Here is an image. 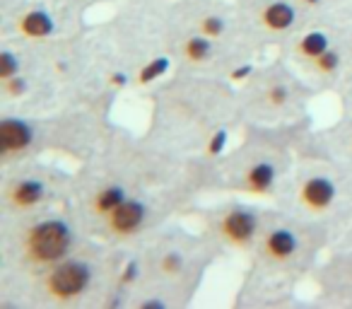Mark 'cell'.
<instances>
[{
  "mask_svg": "<svg viewBox=\"0 0 352 309\" xmlns=\"http://www.w3.org/2000/svg\"><path fill=\"white\" fill-rule=\"evenodd\" d=\"M3 169H6L0 184L3 217H22L73 203L75 177H70L63 169L39 162L36 158Z\"/></svg>",
  "mask_w": 352,
  "mask_h": 309,
  "instance_id": "obj_9",
  "label": "cell"
},
{
  "mask_svg": "<svg viewBox=\"0 0 352 309\" xmlns=\"http://www.w3.org/2000/svg\"><path fill=\"white\" fill-rule=\"evenodd\" d=\"M123 246H113L97 237H89L75 254L34 275L3 283V292L12 288L17 292V302L32 307H87L99 304L113 288L118 261L123 256ZM12 295V292H10Z\"/></svg>",
  "mask_w": 352,
  "mask_h": 309,
  "instance_id": "obj_3",
  "label": "cell"
},
{
  "mask_svg": "<svg viewBox=\"0 0 352 309\" xmlns=\"http://www.w3.org/2000/svg\"><path fill=\"white\" fill-rule=\"evenodd\" d=\"M135 246L145 261V280L131 304L157 309L188 304L215 251L206 235L193 237L182 227H160Z\"/></svg>",
  "mask_w": 352,
  "mask_h": 309,
  "instance_id": "obj_4",
  "label": "cell"
},
{
  "mask_svg": "<svg viewBox=\"0 0 352 309\" xmlns=\"http://www.w3.org/2000/svg\"><path fill=\"white\" fill-rule=\"evenodd\" d=\"M314 92L318 89L285 56L273 63L258 65V70L239 87L241 126L302 123Z\"/></svg>",
  "mask_w": 352,
  "mask_h": 309,
  "instance_id": "obj_7",
  "label": "cell"
},
{
  "mask_svg": "<svg viewBox=\"0 0 352 309\" xmlns=\"http://www.w3.org/2000/svg\"><path fill=\"white\" fill-rule=\"evenodd\" d=\"M89 237L73 203L22 217H3V283L68 259Z\"/></svg>",
  "mask_w": 352,
  "mask_h": 309,
  "instance_id": "obj_5",
  "label": "cell"
},
{
  "mask_svg": "<svg viewBox=\"0 0 352 309\" xmlns=\"http://www.w3.org/2000/svg\"><path fill=\"white\" fill-rule=\"evenodd\" d=\"M6 30L12 32V39L30 46H49L56 44L63 36V20L56 15V10L46 3H32L20 0L12 17L6 20Z\"/></svg>",
  "mask_w": 352,
  "mask_h": 309,
  "instance_id": "obj_13",
  "label": "cell"
},
{
  "mask_svg": "<svg viewBox=\"0 0 352 309\" xmlns=\"http://www.w3.org/2000/svg\"><path fill=\"white\" fill-rule=\"evenodd\" d=\"M307 140V138H304ZM280 211L331 227L352 215V169L323 158L302 142L297 164L278 198Z\"/></svg>",
  "mask_w": 352,
  "mask_h": 309,
  "instance_id": "obj_6",
  "label": "cell"
},
{
  "mask_svg": "<svg viewBox=\"0 0 352 309\" xmlns=\"http://www.w3.org/2000/svg\"><path fill=\"white\" fill-rule=\"evenodd\" d=\"M239 39L251 51L261 46H285L307 27V17L294 0H232Z\"/></svg>",
  "mask_w": 352,
  "mask_h": 309,
  "instance_id": "obj_10",
  "label": "cell"
},
{
  "mask_svg": "<svg viewBox=\"0 0 352 309\" xmlns=\"http://www.w3.org/2000/svg\"><path fill=\"white\" fill-rule=\"evenodd\" d=\"M49 150L46 121L32 114L6 111L0 118V164H10L34 160L39 152Z\"/></svg>",
  "mask_w": 352,
  "mask_h": 309,
  "instance_id": "obj_12",
  "label": "cell"
},
{
  "mask_svg": "<svg viewBox=\"0 0 352 309\" xmlns=\"http://www.w3.org/2000/svg\"><path fill=\"white\" fill-rule=\"evenodd\" d=\"M336 92L340 94V99H342V107H345L347 111L352 114V65H350V68H347V73L342 75V80H340V83H338Z\"/></svg>",
  "mask_w": 352,
  "mask_h": 309,
  "instance_id": "obj_15",
  "label": "cell"
},
{
  "mask_svg": "<svg viewBox=\"0 0 352 309\" xmlns=\"http://www.w3.org/2000/svg\"><path fill=\"white\" fill-rule=\"evenodd\" d=\"M304 138V121L292 126L244 123L241 142L217 162L220 189L256 201H278L297 164Z\"/></svg>",
  "mask_w": 352,
  "mask_h": 309,
  "instance_id": "obj_2",
  "label": "cell"
},
{
  "mask_svg": "<svg viewBox=\"0 0 352 309\" xmlns=\"http://www.w3.org/2000/svg\"><path fill=\"white\" fill-rule=\"evenodd\" d=\"M328 232L331 227L321 222L275 208L258 244L251 251L256 270L270 275L273 280L294 283L314 268L318 254L328 244Z\"/></svg>",
  "mask_w": 352,
  "mask_h": 309,
  "instance_id": "obj_8",
  "label": "cell"
},
{
  "mask_svg": "<svg viewBox=\"0 0 352 309\" xmlns=\"http://www.w3.org/2000/svg\"><path fill=\"white\" fill-rule=\"evenodd\" d=\"M270 213L256 203L222 201L203 213V235L215 251L251 254L270 220Z\"/></svg>",
  "mask_w": 352,
  "mask_h": 309,
  "instance_id": "obj_11",
  "label": "cell"
},
{
  "mask_svg": "<svg viewBox=\"0 0 352 309\" xmlns=\"http://www.w3.org/2000/svg\"><path fill=\"white\" fill-rule=\"evenodd\" d=\"M316 136H318L316 140L309 145V133H307L304 145L321 152L323 158L352 169V114L342 118V121H338L336 126L328 128V131L316 133Z\"/></svg>",
  "mask_w": 352,
  "mask_h": 309,
  "instance_id": "obj_14",
  "label": "cell"
},
{
  "mask_svg": "<svg viewBox=\"0 0 352 309\" xmlns=\"http://www.w3.org/2000/svg\"><path fill=\"white\" fill-rule=\"evenodd\" d=\"M236 123H241L236 85L222 75L176 68L152 94L147 136L176 155L203 160L210 138Z\"/></svg>",
  "mask_w": 352,
  "mask_h": 309,
  "instance_id": "obj_1",
  "label": "cell"
}]
</instances>
